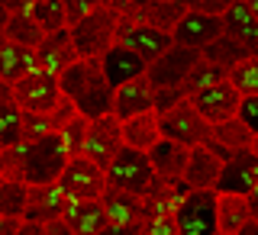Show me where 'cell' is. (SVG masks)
Returning a JSON list of instances; mask_svg holds the SVG:
<instances>
[{
    "label": "cell",
    "mask_w": 258,
    "mask_h": 235,
    "mask_svg": "<svg viewBox=\"0 0 258 235\" xmlns=\"http://www.w3.org/2000/svg\"><path fill=\"white\" fill-rule=\"evenodd\" d=\"M68 165V151L58 135H45L39 142H20L16 148L0 151V177L23 187H48L58 184Z\"/></svg>",
    "instance_id": "1"
},
{
    "label": "cell",
    "mask_w": 258,
    "mask_h": 235,
    "mask_svg": "<svg viewBox=\"0 0 258 235\" xmlns=\"http://www.w3.org/2000/svg\"><path fill=\"white\" fill-rule=\"evenodd\" d=\"M58 91L78 110V116H84V119L113 116V87L103 81V71L97 58H78L58 77Z\"/></svg>",
    "instance_id": "2"
},
{
    "label": "cell",
    "mask_w": 258,
    "mask_h": 235,
    "mask_svg": "<svg viewBox=\"0 0 258 235\" xmlns=\"http://www.w3.org/2000/svg\"><path fill=\"white\" fill-rule=\"evenodd\" d=\"M119 29V10L116 4H94V10L68 29L71 42H75L78 58H100L107 48L116 42Z\"/></svg>",
    "instance_id": "3"
},
{
    "label": "cell",
    "mask_w": 258,
    "mask_h": 235,
    "mask_svg": "<svg viewBox=\"0 0 258 235\" xmlns=\"http://www.w3.org/2000/svg\"><path fill=\"white\" fill-rule=\"evenodd\" d=\"M158 132L165 142H174L181 148H197V145H207L210 142V126L200 119V113L190 107L187 100L177 103L174 110L161 113L158 116Z\"/></svg>",
    "instance_id": "4"
},
{
    "label": "cell",
    "mask_w": 258,
    "mask_h": 235,
    "mask_svg": "<svg viewBox=\"0 0 258 235\" xmlns=\"http://www.w3.org/2000/svg\"><path fill=\"white\" fill-rule=\"evenodd\" d=\"M13 91V107L20 113H36V116H48L61 103L58 77L45 74V71H32L23 81H16Z\"/></svg>",
    "instance_id": "5"
},
{
    "label": "cell",
    "mask_w": 258,
    "mask_h": 235,
    "mask_svg": "<svg viewBox=\"0 0 258 235\" xmlns=\"http://www.w3.org/2000/svg\"><path fill=\"white\" fill-rule=\"evenodd\" d=\"M177 235H220L216 232V190H190L174 209Z\"/></svg>",
    "instance_id": "6"
},
{
    "label": "cell",
    "mask_w": 258,
    "mask_h": 235,
    "mask_svg": "<svg viewBox=\"0 0 258 235\" xmlns=\"http://www.w3.org/2000/svg\"><path fill=\"white\" fill-rule=\"evenodd\" d=\"M107 177V187L113 190H123V193H133V197H142L152 184V165H149V155L142 151H133V148H119V155L110 161V168L103 171Z\"/></svg>",
    "instance_id": "7"
},
{
    "label": "cell",
    "mask_w": 258,
    "mask_h": 235,
    "mask_svg": "<svg viewBox=\"0 0 258 235\" xmlns=\"http://www.w3.org/2000/svg\"><path fill=\"white\" fill-rule=\"evenodd\" d=\"M58 190L68 197V203L100 200L103 190H107V177H103V171L94 165V161L78 155V158H68V165H64V171L58 177Z\"/></svg>",
    "instance_id": "8"
},
{
    "label": "cell",
    "mask_w": 258,
    "mask_h": 235,
    "mask_svg": "<svg viewBox=\"0 0 258 235\" xmlns=\"http://www.w3.org/2000/svg\"><path fill=\"white\" fill-rule=\"evenodd\" d=\"M197 61H200V52L171 45L158 61H152L149 68H145V81L152 84V91H171V87H181Z\"/></svg>",
    "instance_id": "9"
},
{
    "label": "cell",
    "mask_w": 258,
    "mask_h": 235,
    "mask_svg": "<svg viewBox=\"0 0 258 235\" xmlns=\"http://www.w3.org/2000/svg\"><path fill=\"white\" fill-rule=\"evenodd\" d=\"M119 148H123L119 119L103 116V119H91L87 123V139H84V148H81V155L87 161H94L100 171H107L110 161L119 155Z\"/></svg>",
    "instance_id": "10"
},
{
    "label": "cell",
    "mask_w": 258,
    "mask_h": 235,
    "mask_svg": "<svg viewBox=\"0 0 258 235\" xmlns=\"http://www.w3.org/2000/svg\"><path fill=\"white\" fill-rule=\"evenodd\" d=\"M187 103L200 113V119H204L207 126H220V123H229V119L239 116L242 97L229 87V81H223V84H213V87H207V91L187 97Z\"/></svg>",
    "instance_id": "11"
},
{
    "label": "cell",
    "mask_w": 258,
    "mask_h": 235,
    "mask_svg": "<svg viewBox=\"0 0 258 235\" xmlns=\"http://www.w3.org/2000/svg\"><path fill=\"white\" fill-rule=\"evenodd\" d=\"M258 190V158L252 151H236L223 161L216 193H232V197H248Z\"/></svg>",
    "instance_id": "12"
},
{
    "label": "cell",
    "mask_w": 258,
    "mask_h": 235,
    "mask_svg": "<svg viewBox=\"0 0 258 235\" xmlns=\"http://www.w3.org/2000/svg\"><path fill=\"white\" fill-rule=\"evenodd\" d=\"M223 36V16H204L187 10L181 23L171 32V42L181 48H194V52H204L207 45H213L216 39Z\"/></svg>",
    "instance_id": "13"
},
{
    "label": "cell",
    "mask_w": 258,
    "mask_h": 235,
    "mask_svg": "<svg viewBox=\"0 0 258 235\" xmlns=\"http://www.w3.org/2000/svg\"><path fill=\"white\" fill-rule=\"evenodd\" d=\"M100 71H103V81L113 87V91H119L123 84H129V81H139V77H145V64L136 52H129L126 45H119V42H113L107 52L100 55Z\"/></svg>",
    "instance_id": "14"
},
{
    "label": "cell",
    "mask_w": 258,
    "mask_h": 235,
    "mask_svg": "<svg viewBox=\"0 0 258 235\" xmlns=\"http://www.w3.org/2000/svg\"><path fill=\"white\" fill-rule=\"evenodd\" d=\"M75 61H78V52H75V42H71L68 29L45 36L36 48V68L52 74V77H61Z\"/></svg>",
    "instance_id": "15"
},
{
    "label": "cell",
    "mask_w": 258,
    "mask_h": 235,
    "mask_svg": "<svg viewBox=\"0 0 258 235\" xmlns=\"http://www.w3.org/2000/svg\"><path fill=\"white\" fill-rule=\"evenodd\" d=\"M68 209V197L58 190V184H48V187H29L26 190V209H23V222H55L64 216Z\"/></svg>",
    "instance_id": "16"
},
{
    "label": "cell",
    "mask_w": 258,
    "mask_h": 235,
    "mask_svg": "<svg viewBox=\"0 0 258 235\" xmlns=\"http://www.w3.org/2000/svg\"><path fill=\"white\" fill-rule=\"evenodd\" d=\"M223 36H229L232 42H239L258 58V20L248 0H229V7L223 13Z\"/></svg>",
    "instance_id": "17"
},
{
    "label": "cell",
    "mask_w": 258,
    "mask_h": 235,
    "mask_svg": "<svg viewBox=\"0 0 258 235\" xmlns=\"http://www.w3.org/2000/svg\"><path fill=\"white\" fill-rule=\"evenodd\" d=\"M142 113H155V91L145 77L129 81L119 91H113V119L126 123V119L142 116Z\"/></svg>",
    "instance_id": "18"
},
{
    "label": "cell",
    "mask_w": 258,
    "mask_h": 235,
    "mask_svg": "<svg viewBox=\"0 0 258 235\" xmlns=\"http://www.w3.org/2000/svg\"><path fill=\"white\" fill-rule=\"evenodd\" d=\"M220 171H223V161L216 158L207 145H197V148L187 151V165H184L181 184L187 190H216Z\"/></svg>",
    "instance_id": "19"
},
{
    "label": "cell",
    "mask_w": 258,
    "mask_h": 235,
    "mask_svg": "<svg viewBox=\"0 0 258 235\" xmlns=\"http://www.w3.org/2000/svg\"><path fill=\"white\" fill-rule=\"evenodd\" d=\"M10 20H7V26H4V42H13V45H20V48H29V52H36L39 42L45 39V32L32 23V16H29V0H10Z\"/></svg>",
    "instance_id": "20"
},
{
    "label": "cell",
    "mask_w": 258,
    "mask_h": 235,
    "mask_svg": "<svg viewBox=\"0 0 258 235\" xmlns=\"http://www.w3.org/2000/svg\"><path fill=\"white\" fill-rule=\"evenodd\" d=\"M103 209H107V219L110 225H123V229H139L145 213H142V197H133V193H123V190H113L107 187L100 197Z\"/></svg>",
    "instance_id": "21"
},
{
    "label": "cell",
    "mask_w": 258,
    "mask_h": 235,
    "mask_svg": "<svg viewBox=\"0 0 258 235\" xmlns=\"http://www.w3.org/2000/svg\"><path fill=\"white\" fill-rule=\"evenodd\" d=\"M187 193L190 190L184 187V184H165V181H158V177H152L149 190L142 193V213H145V219H152V216H174L177 203H181Z\"/></svg>",
    "instance_id": "22"
},
{
    "label": "cell",
    "mask_w": 258,
    "mask_h": 235,
    "mask_svg": "<svg viewBox=\"0 0 258 235\" xmlns=\"http://www.w3.org/2000/svg\"><path fill=\"white\" fill-rule=\"evenodd\" d=\"M149 165H152V174L165 184H181L184 177V165H187V148L174 142H165L161 139L155 148L149 151Z\"/></svg>",
    "instance_id": "23"
},
{
    "label": "cell",
    "mask_w": 258,
    "mask_h": 235,
    "mask_svg": "<svg viewBox=\"0 0 258 235\" xmlns=\"http://www.w3.org/2000/svg\"><path fill=\"white\" fill-rule=\"evenodd\" d=\"M184 16H187V0H149V4H139V23L165 32V36H171Z\"/></svg>",
    "instance_id": "24"
},
{
    "label": "cell",
    "mask_w": 258,
    "mask_h": 235,
    "mask_svg": "<svg viewBox=\"0 0 258 235\" xmlns=\"http://www.w3.org/2000/svg\"><path fill=\"white\" fill-rule=\"evenodd\" d=\"M119 135H123V145H126V148L149 155V151L161 142L158 116H155V113H142V116L126 119V123H119Z\"/></svg>",
    "instance_id": "25"
},
{
    "label": "cell",
    "mask_w": 258,
    "mask_h": 235,
    "mask_svg": "<svg viewBox=\"0 0 258 235\" xmlns=\"http://www.w3.org/2000/svg\"><path fill=\"white\" fill-rule=\"evenodd\" d=\"M64 225H68L75 235H97L100 229H107V209H103L100 200H87V203H68L64 209Z\"/></svg>",
    "instance_id": "26"
},
{
    "label": "cell",
    "mask_w": 258,
    "mask_h": 235,
    "mask_svg": "<svg viewBox=\"0 0 258 235\" xmlns=\"http://www.w3.org/2000/svg\"><path fill=\"white\" fill-rule=\"evenodd\" d=\"M245 222H252V209L245 197L232 193H216V232L220 235H236Z\"/></svg>",
    "instance_id": "27"
},
{
    "label": "cell",
    "mask_w": 258,
    "mask_h": 235,
    "mask_svg": "<svg viewBox=\"0 0 258 235\" xmlns=\"http://www.w3.org/2000/svg\"><path fill=\"white\" fill-rule=\"evenodd\" d=\"M36 68V52H29V48H20L13 42H4L0 45V81L4 84H16V81H23L26 74H32Z\"/></svg>",
    "instance_id": "28"
},
{
    "label": "cell",
    "mask_w": 258,
    "mask_h": 235,
    "mask_svg": "<svg viewBox=\"0 0 258 235\" xmlns=\"http://www.w3.org/2000/svg\"><path fill=\"white\" fill-rule=\"evenodd\" d=\"M252 139L255 135L248 132V126L242 119H229V123H220V126H210V142H216L223 151L236 155V151H248L252 148Z\"/></svg>",
    "instance_id": "29"
},
{
    "label": "cell",
    "mask_w": 258,
    "mask_h": 235,
    "mask_svg": "<svg viewBox=\"0 0 258 235\" xmlns=\"http://www.w3.org/2000/svg\"><path fill=\"white\" fill-rule=\"evenodd\" d=\"M200 58L216 64V68H223V71H229V68H236V64H242L245 58H255V55L248 52V48H242L239 42H232L229 36H220L213 45H207L204 52H200Z\"/></svg>",
    "instance_id": "30"
},
{
    "label": "cell",
    "mask_w": 258,
    "mask_h": 235,
    "mask_svg": "<svg viewBox=\"0 0 258 235\" xmlns=\"http://www.w3.org/2000/svg\"><path fill=\"white\" fill-rule=\"evenodd\" d=\"M29 16L45 36L64 29V0H29Z\"/></svg>",
    "instance_id": "31"
},
{
    "label": "cell",
    "mask_w": 258,
    "mask_h": 235,
    "mask_svg": "<svg viewBox=\"0 0 258 235\" xmlns=\"http://www.w3.org/2000/svg\"><path fill=\"white\" fill-rule=\"evenodd\" d=\"M226 81H229V87L242 97V100L258 97V58H245L242 64L229 68L226 71Z\"/></svg>",
    "instance_id": "32"
},
{
    "label": "cell",
    "mask_w": 258,
    "mask_h": 235,
    "mask_svg": "<svg viewBox=\"0 0 258 235\" xmlns=\"http://www.w3.org/2000/svg\"><path fill=\"white\" fill-rule=\"evenodd\" d=\"M223 81H226L223 68H216V64H210V61L200 58L197 64H194V71L187 74V81L181 84V91H184V97H194V94L207 91V87H213V84H223Z\"/></svg>",
    "instance_id": "33"
},
{
    "label": "cell",
    "mask_w": 258,
    "mask_h": 235,
    "mask_svg": "<svg viewBox=\"0 0 258 235\" xmlns=\"http://www.w3.org/2000/svg\"><path fill=\"white\" fill-rule=\"evenodd\" d=\"M23 142V113L10 103H0V151L16 148Z\"/></svg>",
    "instance_id": "34"
},
{
    "label": "cell",
    "mask_w": 258,
    "mask_h": 235,
    "mask_svg": "<svg viewBox=\"0 0 258 235\" xmlns=\"http://www.w3.org/2000/svg\"><path fill=\"white\" fill-rule=\"evenodd\" d=\"M26 190L16 181H4L0 184V216L4 219H23V209H26Z\"/></svg>",
    "instance_id": "35"
},
{
    "label": "cell",
    "mask_w": 258,
    "mask_h": 235,
    "mask_svg": "<svg viewBox=\"0 0 258 235\" xmlns=\"http://www.w3.org/2000/svg\"><path fill=\"white\" fill-rule=\"evenodd\" d=\"M87 123H91V119L75 116V119H71V123L58 132V139H61V145H64V151H68V158H78V155H81L84 139H87Z\"/></svg>",
    "instance_id": "36"
},
{
    "label": "cell",
    "mask_w": 258,
    "mask_h": 235,
    "mask_svg": "<svg viewBox=\"0 0 258 235\" xmlns=\"http://www.w3.org/2000/svg\"><path fill=\"white\" fill-rule=\"evenodd\" d=\"M45 135H55L52 116H36V113H23V142H39Z\"/></svg>",
    "instance_id": "37"
},
{
    "label": "cell",
    "mask_w": 258,
    "mask_h": 235,
    "mask_svg": "<svg viewBox=\"0 0 258 235\" xmlns=\"http://www.w3.org/2000/svg\"><path fill=\"white\" fill-rule=\"evenodd\" d=\"M139 235H177V229L171 216H152V219H142Z\"/></svg>",
    "instance_id": "38"
},
{
    "label": "cell",
    "mask_w": 258,
    "mask_h": 235,
    "mask_svg": "<svg viewBox=\"0 0 258 235\" xmlns=\"http://www.w3.org/2000/svg\"><path fill=\"white\" fill-rule=\"evenodd\" d=\"M184 100H187V97H184L181 87H171V91H155V116L174 110L177 103H184Z\"/></svg>",
    "instance_id": "39"
},
{
    "label": "cell",
    "mask_w": 258,
    "mask_h": 235,
    "mask_svg": "<svg viewBox=\"0 0 258 235\" xmlns=\"http://www.w3.org/2000/svg\"><path fill=\"white\" fill-rule=\"evenodd\" d=\"M91 10H94V4H87V0H64V29L78 26Z\"/></svg>",
    "instance_id": "40"
},
{
    "label": "cell",
    "mask_w": 258,
    "mask_h": 235,
    "mask_svg": "<svg viewBox=\"0 0 258 235\" xmlns=\"http://www.w3.org/2000/svg\"><path fill=\"white\" fill-rule=\"evenodd\" d=\"M48 116H52V129H55V135H58L61 129L68 126V123H71V119H75V116H78V110L71 107V103L64 100V97H61V103H58V107H55L52 113H48Z\"/></svg>",
    "instance_id": "41"
},
{
    "label": "cell",
    "mask_w": 258,
    "mask_h": 235,
    "mask_svg": "<svg viewBox=\"0 0 258 235\" xmlns=\"http://www.w3.org/2000/svg\"><path fill=\"white\" fill-rule=\"evenodd\" d=\"M239 119L248 126L252 135H258V97H248V100L239 103Z\"/></svg>",
    "instance_id": "42"
},
{
    "label": "cell",
    "mask_w": 258,
    "mask_h": 235,
    "mask_svg": "<svg viewBox=\"0 0 258 235\" xmlns=\"http://www.w3.org/2000/svg\"><path fill=\"white\" fill-rule=\"evenodd\" d=\"M226 7H229V0H190L187 10L194 13H204V16H223Z\"/></svg>",
    "instance_id": "43"
},
{
    "label": "cell",
    "mask_w": 258,
    "mask_h": 235,
    "mask_svg": "<svg viewBox=\"0 0 258 235\" xmlns=\"http://www.w3.org/2000/svg\"><path fill=\"white\" fill-rule=\"evenodd\" d=\"M42 235H75V232L64 225V219H55V222H45L42 225Z\"/></svg>",
    "instance_id": "44"
},
{
    "label": "cell",
    "mask_w": 258,
    "mask_h": 235,
    "mask_svg": "<svg viewBox=\"0 0 258 235\" xmlns=\"http://www.w3.org/2000/svg\"><path fill=\"white\" fill-rule=\"evenodd\" d=\"M16 229H20V219H4L0 216V235H16Z\"/></svg>",
    "instance_id": "45"
},
{
    "label": "cell",
    "mask_w": 258,
    "mask_h": 235,
    "mask_svg": "<svg viewBox=\"0 0 258 235\" xmlns=\"http://www.w3.org/2000/svg\"><path fill=\"white\" fill-rule=\"evenodd\" d=\"M16 235H42V225H36V222H23V219H20V229H16Z\"/></svg>",
    "instance_id": "46"
},
{
    "label": "cell",
    "mask_w": 258,
    "mask_h": 235,
    "mask_svg": "<svg viewBox=\"0 0 258 235\" xmlns=\"http://www.w3.org/2000/svg\"><path fill=\"white\" fill-rule=\"evenodd\" d=\"M139 229H123V225H107V229H100L97 235H136Z\"/></svg>",
    "instance_id": "47"
},
{
    "label": "cell",
    "mask_w": 258,
    "mask_h": 235,
    "mask_svg": "<svg viewBox=\"0 0 258 235\" xmlns=\"http://www.w3.org/2000/svg\"><path fill=\"white\" fill-rule=\"evenodd\" d=\"M10 0H0V32H4V26H7V20H10Z\"/></svg>",
    "instance_id": "48"
},
{
    "label": "cell",
    "mask_w": 258,
    "mask_h": 235,
    "mask_svg": "<svg viewBox=\"0 0 258 235\" xmlns=\"http://www.w3.org/2000/svg\"><path fill=\"white\" fill-rule=\"evenodd\" d=\"M245 200H248V209H252V219L258 222V190H252V193H248Z\"/></svg>",
    "instance_id": "49"
},
{
    "label": "cell",
    "mask_w": 258,
    "mask_h": 235,
    "mask_svg": "<svg viewBox=\"0 0 258 235\" xmlns=\"http://www.w3.org/2000/svg\"><path fill=\"white\" fill-rule=\"evenodd\" d=\"M13 100V91H10V84H4L0 81V103H10Z\"/></svg>",
    "instance_id": "50"
},
{
    "label": "cell",
    "mask_w": 258,
    "mask_h": 235,
    "mask_svg": "<svg viewBox=\"0 0 258 235\" xmlns=\"http://www.w3.org/2000/svg\"><path fill=\"white\" fill-rule=\"evenodd\" d=\"M236 235H258V222H255V219H252V222H245Z\"/></svg>",
    "instance_id": "51"
},
{
    "label": "cell",
    "mask_w": 258,
    "mask_h": 235,
    "mask_svg": "<svg viewBox=\"0 0 258 235\" xmlns=\"http://www.w3.org/2000/svg\"><path fill=\"white\" fill-rule=\"evenodd\" d=\"M248 151H252V155L258 158V135H255V139H252V148H248Z\"/></svg>",
    "instance_id": "52"
},
{
    "label": "cell",
    "mask_w": 258,
    "mask_h": 235,
    "mask_svg": "<svg viewBox=\"0 0 258 235\" xmlns=\"http://www.w3.org/2000/svg\"><path fill=\"white\" fill-rule=\"evenodd\" d=\"M248 7H252V13H255V20H258V0H248Z\"/></svg>",
    "instance_id": "53"
},
{
    "label": "cell",
    "mask_w": 258,
    "mask_h": 235,
    "mask_svg": "<svg viewBox=\"0 0 258 235\" xmlns=\"http://www.w3.org/2000/svg\"><path fill=\"white\" fill-rule=\"evenodd\" d=\"M0 45H4V36H0Z\"/></svg>",
    "instance_id": "54"
},
{
    "label": "cell",
    "mask_w": 258,
    "mask_h": 235,
    "mask_svg": "<svg viewBox=\"0 0 258 235\" xmlns=\"http://www.w3.org/2000/svg\"><path fill=\"white\" fill-rule=\"evenodd\" d=\"M0 184H4V177H0Z\"/></svg>",
    "instance_id": "55"
},
{
    "label": "cell",
    "mask_w": 258,
    "mask_h": 235,
    "mask_svg": "<svg viewBox=\"0 0 258 235\" xmlns=\"http://www.w3.org/2000/svg\"><path fill=\"white\" fill-rule=\"evenodd\" d=\"M136 235H139V232H136Z\"/></svg>",
    "instance_id": "56"
}]
</instances>
